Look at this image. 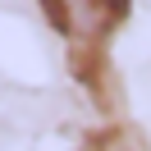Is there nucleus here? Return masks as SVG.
Wrapping results in <instances>:
<instances>
[{
    "label": "nucleus",
    "mask_w": 151,
    "mask_h": 151,
    "mask_svg": "<svg viewBox=\"0 0 151 151\" xmlns=\"http://www.w3.org/2000/svg\"><path fill=\"white\" fill-rule=\"evenodd\" d=\"M50 23L78 46H96L101 37H110L128 14V0H46Z\"/></svg>",
    "instance_id": "f257e3e1"
}]
</instances>
